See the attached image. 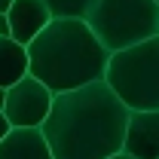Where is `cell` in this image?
Masks as SVG:
<instances>
[{
    "label": "cell",
    "instance_id": "8",
    "mask_svg": "<svg viewBox=\"0 0 159 159\" xmlns=\"http://www.w3.org/2000/svg\"><path fill=\"white\" fill-rule=\"evenodd\" d=\"M0 159H55L40 129H12L0 141Z\"/></svg>",
    "mask_w": 159,
    "mask_h": 159
},
{
    "label": "cell",
    "instance_id": "4",
    "mask_svg": "<svg viewBox=\"0 0 159 159\" xmlns=\"http://www.w3.org/2000/svg\"><path fill=\"white\" fill-rule=\"evenodd\" d=\"M104 83L132 113L159 110V34L110 55Z\"/></svg>",
    "mask_w": 159,
    "mask_h": 159
},
{
    "label": "cell",
    "instance_id": "11",
    "mask_svg": "<svg viewBox=\"0 0 159 159\" xmlns=\"http://www.w3.org/2000/svg\"><path fill=\"white\" fill-rule=\"evenodd\" d=\"M9 132H12V125H9V119H6V113H3V110H0V141L6 138V135H9Z\"/></svg>",
    "mask_w": 159,
    "mask_h": 159
},
{
    "label": "cell",
    "instance_id": "3",
    "mask_svg": "<svg viewBox=\"0 0 159 159\" xmlns=\"http://www.w3.org/2000/svg\"><path fill=\"white\" fill-rule=\"evenodd\" d=\"M83 21L113 55L159 34V3L153 0H89Z\"/></svg>",
    "mask_w": 159,
    "mask_h": 159
},
{
    "label": "cell",
    "instance_id": "5",
    "mask_svg": "<svg viewBox=\"0 0 159 159\" xmlns=\"http://www.w3.org/2000/svg\"><path fill=\"white\" fill-rule=\"evenodd\" d=\"M52 92L34 80L31 74L16 83L12 89H6V104H3V113L9 119V125L12 129H40L46 116H49V110H52Z\"/></svg>",
    "mask_w": 159,
    "mask_h": 159
},
{
    "label": "cell",
    "instance_id": "7",
    "mask_svg": "<svg viewBox=\"0 0 159 159\" xmlns=\"http://www.w3.org/2000/svg\"><path fill=\"white\" fill-rule=\"evenodd\" d=\"M6 19H9V40L28 49V43H34L37 34L46 31V25L52 21V12L43 0H12Z\"/></svg>",
    "mask_w": 159,
    "mask_h": 159
},
{
    "label": "cell",
    "instance_id": "9",
    "mask_svg": "<svg viewBox=\"0 0 159 159\" xmlns=\"http://www.w3.org/2000/svg\"><path fill=\"white\" fill-rule=\"evenodd\" d=\"M31 74L28 49L9 37H0V89H12Z\"/></svg>",
    "mask_w": 159,
    "mask_h": 159
},
{
    "label": "cell",
    "instance_id": "1",
    "mask_svg": "<svg viewBox=\"0 0 159 159\" xmlns=\"http://www.w3.org/2000/svg\"><path fill=\"white\" fill-rule=\"evenodd\" d=\"M129 113L101 80L55 95L40 132L55 159H110L122 153Z\"/></svg>",
    "mask_w": 159,
    "mask_h": 159
},
{
    "label": "cell",
    "instance_id": "2",
    "mask_svg": "<svg viewBox=\"0 0 159 159\" xmlns=\"http://www.w3.org/2000/svg\"><path fill=\"white\" fill-rule=\"evenodd\" d=\"M28 64L31 77L40 80L52 95H61L89 83H101L110 52L83 19H52L34 43H28Z\"/></svg>",
    "mask_w": 159,
    "mask_h": 159
},
{
    "label": "cell",
    "instance_id": "16",
    "mask_svg": "<svg viewBox=\"0 0 159 159\" xmlns=\"http://www.w3.org/2000/svg\"><path fill=\"white\" fill-rule=\"evenodd\" d=\"M153 3H159V0H153Z\"/></svg>",
    "mask_w": 159,
    "mask_h": 159
},
{
    "label": "cell",
    "instance_id": "12",
    "mask_svg": "<svg viewBox=\"0 0 159 159\" xmlns=\"http://www.w3.org/2000/svg\"><path fill=\"white\" fill-rule=\"evenodd\" d=\"M0 37H9V19L0 16Z\"/></svg>",
    "mask_w": 159,
    "mask_h": 159
},
{
    "label": "cell",
    "instance_id": "14",
    "mask_svg": "<svg viewBox=\"0 0 159 159\" xmlns=\"http://www.w3.org/2000/svg\"><path fill=\"white\" fill-rule=\"evenodd\" d=\"M3 104H6V89H0V110H3Z\"/></svg>",
    "mask_w": 159,
    "mask_h": 159
},
{
    "label": "cell",
    "instance_id": "6",
    "mask_svg": "<svg viewBox=\"0 0 159 159\" xmlns=\"http://www.w3.org/2000/svg\"><path fill=\"white\" fill-rule=\"evenodd\" d=\"M122 153L132 159H159V110L129 113Z\"/></svg>",
    "mask_w": 159,
    "mask_h": 159
},
{
    "label": "cell",
    "instance_id": "13",
    "mask_svg": "<svg viewBox=\"0 0 159 159\" xmlns=\"http://www.w3.org/2000/svg\"><path fill=\"white\" fill-rule=\"evenodd\" d=\"M9 6H12V0H0V16H6V12H9Z\"/></svg>",
    "mask_w": 159,
    "mask_h": 159
},
{
    "label": "cell",
    "instance_id": "15",
    "mask_svg": "<svg viewBox=\"0 0 159 159\" xmlns=\"http://www.w3.org/2000/svg\"><path fill=\"white\" fill-rule=\"evenodd\" d=\"M110 159H132V156H125V153H116V156H110Z\"/></svg>",
    "mask_w": 159,
    "mask_h": 159
},
{
    "label": "cell",
    "instance_id": "10",
    "mask_svg": "<svg viewBox=\"0 0 159 159\" xmlns=\"http://www.w3.org/2000/svg\"><path fill=\"white\" fill-rule=\"evenodd\" d=\"M52 12V19H83L89 0H43Z\"/></svg>",
    "mask_w": 159,
    "mask_h": 159
}]
</instances>
